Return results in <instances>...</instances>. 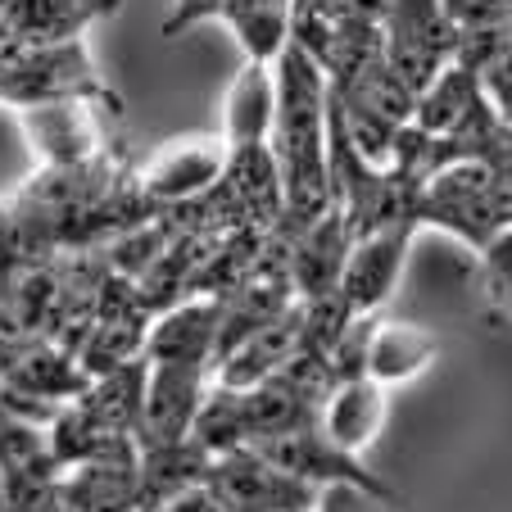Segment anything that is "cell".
Listing matches in <instances>:
<instances>
[{
	"label": "cell",
	"instance_id": "obj_1",
	"mask_svg": "<svg viewBox=\"0 0 512 512\" xmlns=\"http://www.w3.org/2000/svg\"><path fill=\"white\" fill-rule=\"evenodd\" d=\"M272 159L281 177V236H300L331 209V164H327V78L313 55L290 41L272 59Z\"/></svg>",
	"mask_w": 512,
	"mask_h": 512
},
{
	"label": "cell",
	"instance_id": "obj_2",
	"mask_svg": "<svg viewBox=\"0 0 512 512\" xmlns=\"http://www.w3.org/2000/svg\"><path fill=\"white\" fill-rule=\"evenodd\" d=\"M386 64L413 96H422L458 55V28L449 23L440 0H390L381 23Z\"/></svg>",
	"mask_w": 512,
	"mask_h": 512
},
{
	"label": "cell",
	"instance_id": "obj_3",
	"mask_svg": "<svg viewBox=\"0 0 512 512\" xmlns=\"http://www.w3.org/2000/svg\"><path fill=\"white\" fill-rule=\"evenodd\" d=\"M204 485L232 512H309L313 503L322 499V490L313 481H300V476L281 472L277 463H268V458L250 445L213 454L209 472H204Z\"/></svg>",
	"mask_w": 512,
	"mask_h": 512
},
{
	"label": "cell",
	"instance_id": "obj_4",
	"mask_svg": "<svg viewBox=\"0 0 512 512\" xmlns=\"http://www.w3.org/2000/svg\"><path fill=\"white\" fill-rule=\"evenodd\" d=\"M250 449H259V454L268 458V463H277L281 472L300 476V481H313L318 490H327V485H358V490L377 494L381 503H399V494L390 490L372 467H363V458H354V454L331 445L327 435L318 431V422L300 426V431H286V435L254 440Z\"/></svg>",
	"mask_w": 512,
	"mask_h": 512
},
{
	"label": "cell",
	"instance_id": "obj_5",
	"mask_svg": "<svg viewBox=\"0 0 512 512\" xmlns=\"http://www.w3.org/2000/svg\"><path fill=\"white\" fill-rule=\"evenodd\" d=\"M422 232L417 223H390L368 236H354L345 259V277H340V304L349 318H368L395 295L399 272H404L408 245Z\"/></svg>",
	"mask_w": 512,
	"mask_h": 512
},
{
	"label": "cell",
	"instance_id": "obj_6",
	"mask_svg": "<svg viewBox=\"0 0 512 512\" xmlns=\"http://www.w3.org/2000/svg\"><path fill=\"white\" fill-rule=\"evenodd\" d=\"M209 381H213V368H204V363H150L141 426H136V449L186 440L195 426V413L204 404Z\"/></svg>",
	"mask_w": 512,
	"mask_h": 512
},
{
	"label": "cell",
	"instance_id": "obj_7",
	"mask_svg": "<svg viewBox=\"0 0 512 512\" xmlns=\"http://www.w3.org/2000/svg\"><path fill=\"white\" fill-rule=\"evenodd\" d=\"M227 164V141L218 136H191L168 150H159L145 168H136V186L155 209H177V204L204 195Z\"/></svg>",
	"mask_w": 512,
	"mask_h": 512
},
{
	"label": "cell",
	"instance_id": "obj_8",
	"mask_svg": "<svg viewBox=\"0 0 512 512\" xmlns=\"http://www.w3.org/2000/svg\"><path fill=\"white\" fill-rule=\"evenodd\" d=\"M349 236L345 213L331 204L318 223H309L300 236H290V281L304 304H327L340 300V277H345L349 259Z\"/></svg>",
	"mask_w": 512,
	"mask_h": 512
},
{
	"label": "cell",
	"instance_id": "obj_9",
	"mask_svg": "<svg viewBox=\"0 0 512 512\" xmlns=\"http://www.w3.org/2000/svg\"><path fill=\"white\" fill-rule=\"evenodd\" d=\"M218 327H223V300H209V295L182 300L150 322L141 354L145 363H204V368H213Z\"/></svg>",
	"mask_w": 512,
	"mask_h": 512
},
{
	"label": "cell",
	"instance_id": "obj_10",
	"mask_svg": "<svg viewBox=\"0 0 512 512\" xmlns=\"http://www.w3.org/2000/svg\"><path fill=\"white\" fill-rule=\"evenodd\" d=\"M386 426V386L377 377H345L318 408V431L345 454H363Z\"/></svg>",
	"mask_w": 512,
	"mask_h": 512
},
{
	"label": "cell",
	"instance_id": "obj_11",
	"mask_svg": "<svg viewBox=\"0 0 512 512\" xmlns=\"http://www.w3.org/2000/svg\"><path fill=\"white\" fill-rule=\"evenodd\" d=\"M304 318H309V309H304V300H295L277 322H268V327L254 331L250 340H241V345L213 368V381H218V386H232V390H245V386H259L272 372H281L304 345Z\"/></svg>",
	"mask_w": 512,
	"mask_h": 512
},
{
	"label": "cell",
	"instance_id": "obj_12",
	"mask_svg": "<svg viewBox=\"0 0 512 512\" xmlns=\"http://www.w3.org/2000/svg\"><path fill=\"white\" fill-rule=\"evenodd\" d=\"M435 354H440V340L431 331L408 327V322H377L368 345V377H377L381 386H395V381L426 372Z\"/></svg>",
	"mask_w": 512,
	"mask_h": 512
},
{
	"label": "cell",
	"instance_id": "obj_13",
	"mask_svg": "<svg viewBox=\"0 0 512 512\" xmlns=\"http://www.w3.org/2000/svg\"><path fill=\"white\" fill-rule=\"evenodd\" d=\"M485 96L481 78H476L467 64H449L440 78L431 82V87L417 96V109H413V127H422V132L431 136H445L454 132L458 123H463L467 114H472V105Z\"/></svg>",
	"mask_w": 512,
	"mask_h": 512
},
{
	"label": "cell",
	"instance_id": "obj_14",
	"mask_svg": "<svg viewBox=\"0 0 512 512\" xmlns=\"http://www.w3.org/2000/svg\"><path fill=\"white\" fill-rule=\"evenodd\" d=\"M377 503H381L377 494L358 490V485H327L309 512H377Z\"/></svg>",
	"mask_w": 512,
	"mask_h": 512
},
{
	"label": "cell",
	"instance_id": "obj_15",
	"mask_svg": "<svg viewBox=\"0 0 512 512\" xmlns=\"http://www.w3.org/2000/svg\"><path fill=\"white\" fill-rule=\"evenodd\" d=\"M218 10H223V0H173V14H168V23H164V37H177V32H186L191 23L218 19Z\"/></svg>",
	"mask_w": 512,
	"mask_h": 512
},
{
	"label": "cell",
	"instance_id": "obj_16",
	"mask_svg": "<svg viewBox=\"0 0 512 512\" xmlns=\"http://www.w3.org/2000/svg\"><path fill=\"white\" fill-rule=\"evenodd\" d=\"M159 512H232V508H227V503L200 481V485H191V490L173 494V499H168Z\"/></svg>",
	"mask_w": 512,
	"mask_h": 512
}]
</instances>
